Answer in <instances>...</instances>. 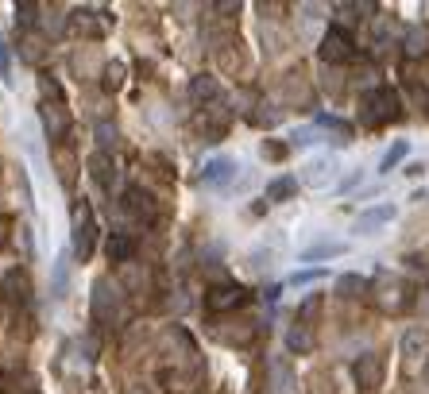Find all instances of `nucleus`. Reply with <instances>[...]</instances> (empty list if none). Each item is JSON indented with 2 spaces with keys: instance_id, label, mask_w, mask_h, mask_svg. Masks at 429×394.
<instances>
[{
  "instance_id": "4",
  "label": "nucleus",
  "mask_w": 429,
  "mask_h": 394,
  "mask_svg": "<svg viewBox=\"0 0 429 394\" xmlns=\"http://www.w3.org/2000/svg\"><path fill=\"white\" fill-rule=\"evenodd\" d=\"M70 28L86 39H101V35H109L112 16L101 12V8H78V12H70Z\"/></svg>"
},
{
  "instance_id": "33",
  "label": "nucleus",
  "mask_w": 429,
  "mask_h": 394,
  "mask_svg": "<svg viewBox=\"0 0 429 394\" xmlns=\"http://www.w3.org/2000/svg\"><path fill=\"white\" fill-rule=\"evenodd\" d=\"M39 89H43V101H62V89L51 73H39Z\"/></svg>"
},
{
  "instance_id": "30",
  "label": "nucleus",
  "mask_w": 429,
  "mask_h": 394,
  "mask_svg": "<svg viewBox=\"0 0 429 394\" xmlns=\"http://www.w3.org/2000/svg\"><path fill=\"white\" fill-rule=\"evenodd\" d=\"M0 81H4L8 89L16 85V78H12V51H8L4 39H0Z\"/></svg>"
},
{
  "instance_id": "28",
  "label": "nucleus",
  "mask_w": 429,
  "mask_h": 394,
  "mask_svg": "<svg viewBox=\"0 0 429 394\" xmlns=\"http://www.w3.org/2000/svg\"><path fill=\"white\" fill-rule=\"evenodd\" d=\"M425 51H429V35H425L422 28H414V31L406 35V54H410V59H422Z\"/></svg>"
},
{
  "instance_id": "32",
  "label": "nucleus",
  "mask_w": 429,
  "mask_h": 394,
  "mask_svg": "<svg viewBox=\"0 0 429 394\" xmlns=\"http://www.w3.org/2000/svg\"><path fill=\"white\" fill-rule=\"evenodd\" d=\"M20 47H23V59H28V62H35V66H39V62H43V39H35V35H28V39H23V43H20Z\"/></svg>"
},
{
  "instance_id": "19",
  "label": "nucleus",
  "mask_w": 429,
  "mask_h": 394,
  "mask_svg": "<svg viewBox=\"0 0 429 394\" xmlns=\"http://www.w3.org/2000/svg\"><path fill=\"white\" fill-rule=\"evenodd\" d=\"M425 348H429V328L418 325V328H406V333H402V356L414 359V356H422Z\"/></svg>"
},
{
  "instance_id": "23",
  "label": "nucleus",
  "mask_w": 429,
  "mask_h": 394,
  "mask_svg": "<svg viewBox=\"0 0 429 394\" xmlns=\"http://www.w3.org/2000/svg\"><path fill=\"white\" fill-rule=\"evenodd\" d=\"M364 290H368V278H360V275L336 278V294H341V298H364Z\"/></svg>"
},
{
  "instance_id": "10",
  "label": "nucleus",
  "mask_w": 429,
  "mask_h": 394,
  "mask_svg": "<svg viewBox=\"0 0 429 394\" xmlns=\"http://www.w3.org/2000/svg\"><path fill=\"white\" fill-rule=\"evenodd\" d=\"M117 159L112 155H105V151H93L89 155V178L97 182V190H105V193H112V186H117Z\"/></svg>"
},
{
  "instance_id": "15",
  "label": "nucleus",
  "mask_w": 429,
  "mask_h": 394,
  "mask_svg": "<svg viewBox=\"0 0 429 394\" xmlns=\"http://www.w3.org/2000/svg\"><path fill=\"white\" fill-rule=\"evenodd\" d=\"M333 170H336V162L329 159V155L310 159L306 170H302V182H306V186H329V182H333Z\"/></svg>"
},
{
  "instance_id": "6",
  "label": "nucleus",
  "mask_w": 429,
  "mask_h": 394,
  "mask_svg": "<svg viewBox=\"0 0 429 394\" xmlns=\"http://www.w3.org/2000/svg\"><path fill=\"white\" fill-rule=\"evenodd\" d=\"M120 309V290L109 278H97L93 282V321H112Z\"/></svg>"
},
{
  "instance_id": "26",
  "label": "nucleus",
  "mask_w": 429,
  "mask_h": 394,
  "mask_svg": "<svg viewBox=\"0 0 429 394\" xmlns=\"http://www.w3.org/2000/svg\"><path fill=\"white\" fill-rule=\"evenodd\" d=\"M406 151H410V147H406V139H399V143H391V147H387V155H383V159H379V170H383V174H387V170H394V167H399L402 159H406Z\"/></svg>"
},
{
  "instance_id": "12",
  "label": "nucleus",
  "mask_w": 429,
  "mask_h": 394,
  "mask_svg": "<svg viewBox=\"0 0 429 394\" xmlns=\"http://www.w3.org/2000/svg\"><path fill=\"white\" fill-rule=\"evenodd\" d=\"M39 117H43V128L51 139H66V131H70V112H66L62 101H43V109H39Z\"/></svg>"
},
{
  "instance_id": "36",
  "label": "nucleus",
  "mask_w": 429,
  "mask_h": 394,
  "mask_svg": "<svg viewBox=\"0 0 429 394\" xmlns=\"http://www.w3.org/2000/svg\"><path fill=\"white\" fill-rule=\"evenodd\" d=\"M263 159H286V147L283 143H275V139H267V143H263Z\"/></svg>"
},
{
  "instance_id": "40",
  "label": "nucleus",
  "mask_w": 429,
  "mask_h": 394,
  "mask_svg": "<svg viewBox=\"0 0 429 394\" xmlns=\"http://www.w3.org/2000/svg\"><path fill=\"white\" fill-rule=\"evenodd\" d=\"M0 314H4V306H0Z\"/></svg>"
},
{
  "instance_id": "27",
  "label": "nucleus",
  "mask_w": 429,
  "mask_h": 394,
  "mask_svg": "<svg viewBox=\"0 0 429 394\" xmlns=\"http://www.w3.org/2000/svg\"><path fill=\"white\" fill-rule=\"evenodd\" d=\"M333 256H344V244H317V248L302 251L306 263H317V259H333Z\"/></svg>"
},
{
  "instance_id": "24",
  "label": "nucleus",
  "mask_w": 429,
  "mask_h": 394,
  "mask_svg": "<svg viewBox=\"0 0 429 394\" xmlns=\"http://www.w3.org/2000/svg\"><path fill=\"white\" fill-rule=\"evenodd\" d=\"M66 286H70V256H59V263H54V278H51V294L54 298H66Z\"/></svg>"
},
{
  "instance_id": "38",
  "label": "nucleus",
  "mask_w": 429,
  "mask_h": 394,
  "mask_svg": "<svg viewBox=\"0 0 429 394\" xmlns=\"http://www.w3.org/2000/svg\"><path fill=\"white\" fill-rule=\"evenodd\" d=\"M422 379L429 383V359H425V367H422Z\"/></svg>"
},
{
  "instance_id": "25",
  "label": "nucleus",
  "mask_w": 429,
  "mask_h": 394,
  "mask_svg": "<svg viewBox=\"0 0 429 394\" xmlns=\"http://www.w3.org/2000/svg\"><path fill=\"white\" fill-rule=\"evenodd\" d=\"M0 286L8 290V298H20V302L28 298V278H23L20 270H8V275L0 278Z\"/></svg>"
},
{
  "instance_id": "11",
  "label": "nucleus",
  "mask_w": 429,
  "mask_h": 394,
  "mask_svg": "<svg viewBox=\"0 0 429 394\" xmlns=\"http://www.w3.org/2000/svg\"><path fill=\"white\" fill-rule=\"evenodd\" d=\"M352 375H356V383L364 390H375L379 383H383V356H379V352H364V356L356 359V367H352Z\"/></svg>"
},
{
  "instance_id": "1",
  "label": "nucleus",
  "mask_w": 429,
  "mask_h": 394,
  "mask_svg": "<svg viewBox=\"0 0 429 394\" xmlns=\"http://www.w3.org/2000/svg\"><path fill=\"white\" fill-rule=\"evenodd\" d=\"M399 112H402L399 93H394V89H387V85L371 89V93L364 97V105H360V120H364L368 128L391 124V120H399Z\"/></svg>"
},
{
  "instance_id": "9",
  "label": "nucleus",
  "mask_w": 429,
  "mask_h": 394,
  "mask_svg": "<svg viewBox=\"0 0 429 394\" xmlns=\"http://www.w3.org/2000/svg\"><path fill=\"white\" fill-rule=\"evenodd\" d=\"M267 394H298V379H294L290 364L283 356H275L267 364Z\"/></svg>"
},
{
  "instance_id": "3",
  "label": "nucleus",
  "mask_w": 429,
  "mask_h": 394,
  "mask_svg": "<svg viewBox=\"0 0 429 394\" xmlns=\"http://www.w3.org/2000/svg\"><path fill=\"white\" fill-rule=\"evenodd\" d=\"M244 302H247V290L240 282H217V286L205 290V309H209V314H233Z\"/></svg>"
},
{
  "instance_id": "7",
  "label": "nucleus",
  "mask_w": 429,
  "mask_h": 394,
  "mask_svg": "<svg viewBox=\"0 0 429 394\" xmlns=\"http://www.w3.org/2000/svg\"><path fill=\"white\" fill-rule=\"evenodd\" d=\"M124 213H128V217H136V220H143V225H151L155 217H159V209H155V197L143 190V186H128V190H124Z\"/></svg>"
},
{
  "instance_id": "34",
  "label": "nucleus",
  "mask_w": 429,
  "mask_h": 394,
  "mask_svg": "<svg viewBox=\"0 0 429 394\" xmlns=\"http://www.w3.org/2000/svg\"><path fill=\"white\" fill-rule=\"evenodd\" d=\"M317 278H325V267H313V270H294V275H290V286H310V282H317Z\"/></svg>"
},
{
  "instance_id": "17",
  "label": "nucleus",
  "mask_w": 429,
  "mask_h": 394,
  "mask_svg": "<svg viewBox=\"0 0 429 394\" xmlns=\"http://www.w3.org/2000/svg\"><path fill=\"white\" fill-rule=\"evenodd\" d=\"M217 93H221V85H217V78H213V73H197V78L189 81V101H197V105L213 101Z\"/></svg>"
},
{
  "instance_id": "22",
  "label": "nucleus",
  "mask_w": 429,
  "mask_h": 394,
  "mask_svg": "<svg viewBox=\"0 0 429 394\" xmlns=\"http://www.w3.org/2000/svg\"><path fill=\"white\" fill-rule=\"evenodd\" d=\"M93 139H97V147H101L105 155H112V151H117V143H120V131H117V124L101 120V124L93 128Z\"/></svg>"
},
{
  "instance_id": "8",
  "label": "nucleus",
  "mask_w": 429,
  "mask_h": 394,
  "mask_svg": "<svg viewBox=\"0 0 429 394\" xmlns=\"http://www.w3.org/2000/svg\"><path fill=\"white\" fill-rule=\"evenodd\" d=\"M375 302H379V309H387V314H399V309L406 306V286H402L394 275H379Z\"/></svg>"
},
{
  "instance_id": "13",
  "label": "nucleus",
  "mask_w": 429,
  "mask_h": 394,
  "mask_svg": "<svg viewBox=\"0 0 429 394\" xmlns=\"http://www.w3.org/2000/svg\"><path fill=\"white\" fill-rule=\"evenodd\" d=\"M394 217H399V209H394V205H375V209H364V213L356 217V232H360V236H371L375 228L391 225Z\"/></svg>"
},
{
  "instance_id": "16",
  "label": "nucleus",
  "mask_w": 429,
  "mask_h": 394,
  "mask_svg": "<svg viewBox=\"0 0 429 394\" xmlns=\"http://www.w3.org/2000/svg\"><path fill=\"white\" fill-rule=\"evenodd\" d=\"M105 251H109V263H131L136 259V240H131L128 232H112L109 236V244H105Z\"/></svg>"
},
{
  "instance_id": "21",
  "label": "nucleus",
  "mask_w": 429,
  "mask_h": 394,
  "mask_svg": "<svg viewBox=\"0 0 429 394\" xmlns=\"http://www.w3.org/2000/svg\"><path fill=\"white\" fill-rule=\"evenodd\" d=\"M298 193V178H275L267 186V205H278V201H290Z\"/></svg>"
},
{
  "instance_id": "29",
  "label": "nucleus",
  "mask_w": 429,
  "mask_h": 394,
  "mask_svg": "<svg viewBox=\"0 0 429 394\" xmlns=\"http://www.w3.org/2000/svg\"><path fill=\"white\" fill-rule=\"evenodd\" d=\"M252 124H255V128H275V124H278V109H271V105H259V109L252 112Z\"/></svg>"
},
{
  "instance_id": "2",
  "label": "nucleus",
  "mask_w": 429,
  "mask_h": 394,
  "mask_svg": "<svg viewBox=\"0 0 429 394\" xmlns=\"http://www.w3.org/2000/svg\"><path fill=\"white\" fill-rule=\"evenodd\" d=\"M93 244H97V225H93V213H89L86 197L81 205H74V236H70V256L78 263H86L93 256Z\"/></svg>"
},
{
  "instance_id": "31",
  "label": "nucleus",
  "mask_w": 429,
  "mask_h": 394,
  "mask_svg": "<svg viewBox=\"0 0 429 394\" xmlns=\"http://www.w3.org/2000/svg\"><path fill=\"white\" fill-rule=\"evenodd\" d=\"M39 12H43V8H39V4H31V0H23V4H16V23H23V28H31V23L39 20Z\"/></svg>"
},
{
  "instance_id": "39",
  "label": "nucleus",
  "mask_w": 429,
  "mask_h": 394,
  "mask_svg": "<svg viewBox=\"0 0 429 394\" xmlns=\"http://www.w3.org/2000/svg\"><path fill=\"white\" fill-rule=\"evenodd\" d=\"M128 394H147V390H139V387H131V390H128Z\"/></svg>"
},
{
  "instance_id": "14",
  "label": "nucleus",
  "mask_w": 429,
  "mask_h": 394,
  "mask_svg": "<svg viewBox=\"0 0 429 394\" xmlns=\"http://www.w3.org/2000/svg\"><path fill=\"white\" fill-rule=\"evenodd\" d=\"M236 159H209L201 167V186H228L236 178Z\"/></svg>"
},
{
  "instance_id": "20",
  "label": "nucleus",
  "mask_w": 429,
  "mask_h": 394,
  "mask_svg": "<svg viewBox=\"0 0 429 394\" xmlns=\"http://www.w3.org/2000/svg\"><path fill=\"white\" fill-rule=\"evenodd\" d=\"M124 81H128V70H124V62H105V66H101V89H105V93H120Z\"/></svg>"
},
{
  "instance_id": "5",
  "label": "nucleus",
  "mask_w": 429,
  "mask_h": 394,
  "mask_svg": "<svg viewBox=\"0 0 429 394\" xmlns=\"http://www.w3.org/2000/svg\"><path fill=\"white\" fill-rule=\"evenodd\" d=\"M317 54H321V62L336 66V62H348L352 54H356V47H352V35L344 28H329L325 39H321V47H317Z\"/></svg>"
},
{
  "instance_id": "37",
  "label": "nucleus",
  "mask_w": 429,
  "mask_h": 394,
  "mask_svg": "<svg viewBox=\"0 0 429 394\" xmlns=\"http://www.w3.org/2000/svg\"><path fill=\"white\" fill-rule=\"evenodd\" d=\"M8 228H12V217H0V248L8 244Z\"/></svg>"
},
{
  "instance_id": "18",
  "label": "nucleus",
  "mask_w": 429,
  "mask_h": 394,
  "mask_svg": "<svg viewBox=\"0 0 429 394\" xmlns=\"http://www.w3.org/2000/svg\"><path fill=\"white\" fill-rule=\"evenodd\" d=\"M286 348H290L294 356H306V352H313L310 325H290V328H286Z\"/></svg>"
},
{
  "instance_id": "35",
  "label": "nucleus",
  "mask_w": 429,
  "mask_h": 394,
  "mask_svg": "<svg viewBox=\"0 0 429 394\" xmlns=\"http://www.w3.org/2000/svg\"><path fill=\"white\" fill-rule=\"evenodd\" d=\"M317 309H321V298L313 294V298H306V302H302V309H298V325H306L310 317H317Z\"/></svg>"
}]
</instances>
